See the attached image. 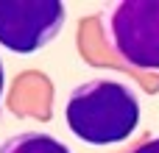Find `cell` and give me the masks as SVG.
Instances as JSON below:
<instances>
[{
	"instance_id": "cell-1",
	"label": "cell",
	"mask_w": 159,
	"mask_h": 153,
	"mask_svg": "<svg viewBox=\"0 0 159 153\" xmlns=\"http://www.w3.org/2000/svg\"><path fill=\"white\" fill-rule=\"evenodd\" d=\"M140 100L131 86L112 78H92L78 84L64 103L67 128L87 145L126 142L140 125Z\"/></svg>"
},
{
	"instance_id": "cell-2",
	"label": "cell",
	"mask_w": 159,
	"mask_h": 153,
	"mask_svg": "<svg viewBox=\"0 0 159 153\" xmlns=\"http://www.w3.org/2000/svg\"><path fill=\"white\" fill-rule=\"evenodd\" d=\"M101 28L109 50L140 72H159V0H117L103 6Z\"/></svg>"
},
{
	"instance_id": "cell-3",
	"label": "cell",
	"mask_w": 159,
	"mask_h": 153,
	"mask_svg": "<svg viewBox=\"0 0 159 153\" xmlns=\"http://www.w3.org/2000/svg\"><path fill=\"white\" fill-rule=\"evenodd\" d=\"M64 17L67 8L59 0H0V45L31 56L61 33Z\"/></svg>"
},
{
	"instance_id": "cell-4",
	"label": "cell",
	"mask_w": 159,
	"mask_h": 153,
	"mask_svg": "<svg viewBox=\"0 0 159 153\" xmlns=\"http://www.w3.org/2000/svg\"><path fill=\"white\" fill-rule=\"evenodd\" d=\"M0 153H73L61 139H56L53 134H45V131H22V134H14L8 137Z\"/></svg>"
},
{
	"instance_id": "cell-5",
	"label": "cell",
	"mask_w": 159,
	"mask_h": 153,
	"mask_svg": "<svg viewBox=\"0 0 159 153\" xmlns=\"http://www.w3.org/2000/svg\"><path fill=\"white\" fill-rule=\"evenodd\" d=\"M131 153H159V137H154V139H148V142H143L140 148H134Z\"/></svg>"
},
{
	"instance_id": "cell-6",
	"label": "cell",
	"mask_w": 159,
	"mask_h": 153,
	"mask_svg": "<svg viewBox=\"0 0 159 153\" xmlns=\"http://www.w3.org/2000/svg\"><path fill=\"white\" fill-rule=\"evenodd\" d=\"M3 86H6V70H3V61H0V100H3Z\"/></svg>"
}]
</instances>
